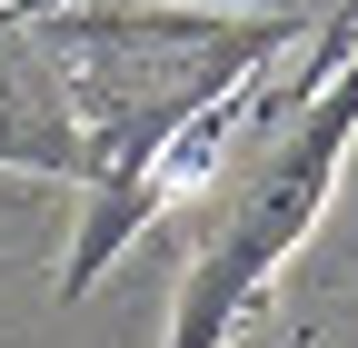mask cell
<instances>
[{"label":"cell","mask_w":358,"mask_h":348,"mask_svg":"<svg viewBox=\"0 0 358 348\" xmlns=\"http://www.w3.org/2000/svg\"><path fill=\"white\" fill-rule=\"evenodd\" d=\"M358 140V0L319 20L299 70H268L259 110L239 119L229 159L199 189V259L179 279L169 348H229L239 319L268 309V279L319 229V199L338 189V159Z\"/></svg>","instance_id":"6da1fadb"}]
</instances>
